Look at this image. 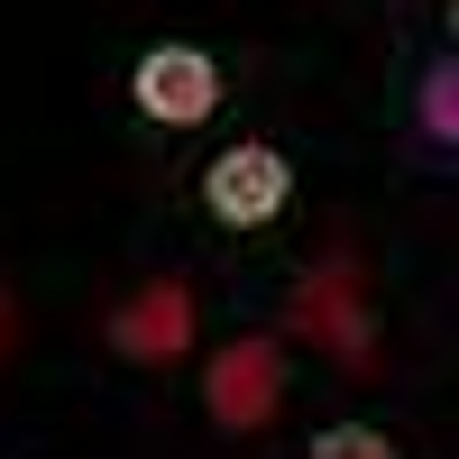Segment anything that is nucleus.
<instances>
[{"label": "nucleus", "instance_id": "nucleus-3", "mask_svg": "<svg viewBox=\"0 0 459 459\" xmlns=\"http://www.w3.org/2000/svg\"><path fill=\"white\" fill-rule=\"evenodd\" d=\"M285 203H294V166L266 138H239L203 166V212L221 230H266V221H285Z\"/></svg>", "mask_w": 459, "mask_h": 459}, {"label": "nucleus", "instance_id": "nucleus-9", "mask_svg": "<svg viewBox=\"0 0 459 459\" xmlns=\"http://www.w3.org/2000/svg\"><path fill=\"white\" fill-rule=\"evenodd\" d=\"M450 37H459V0H450Z\"/></svg>", "mask_w": 459, "mask_h": 459}, {"label": "nucleus", "instance_id": "nucleus-5", "mask_svg": "<svg viewBox=\"0 0 459 459\" xmlns=\"http://www.w3.org/2000/svg\"><path fill=\"white\" fill-rule=\"evenodd\" d=\"M129 101L147 110V120H166V129H194L221 110V65L203 47H147L129 65Z\"/></svg>", "mask_w": 459, "mask_h": 459}, {"label": "nucleus", "instance_id": "nucleus-8", "mask_svg": "<svg viewBox=\"0 0 459 459\" xmlns=\"http://www.w3.org/2000/svg\"><path fill=\"white\" fill-rule=\"evenodd\" d=\"M10 350H19V294L0 285V359H10Z\"/></svg>", "mask_w": 459, "mask_h": 459}, {"label": "nucleus", "instance_id": "nucleus-1", "mask_svg": "<svg viewBox=\"0 0 459 459\" xmlns=\"http://www.w3.org/2000/svg\"><path fill=\"white\" fill-rule=\"evenodd\" d=\"M285 322L294 340H313L322 359L340 368H377V313H368V285H359V257H313L285 294Z\"/></svg>", "mask_w": 459, "mask_h": 459}, {"label": "nucleus", "instance_id": "nucleus-4", "mask_svg": "<svg viewBox=\"0 0 459 459\" xmlns=\"http://www.w3.org/2000/svg\"><path fill=\"white\" fill-rule=\"evenodd\" d=\"M110 350H120L129 368H175L184 350H194V285L184 276H157V285H138L110 303Z\"/></svg>", "mask_w": 459, "mask_h": 459}, {"label": "nucleus", "instance_id": "nucleus-6", "mask_svg": "<svg viewBox=\"0 0 459 459\" xmlns=\"http://www.w3.org/2000/svg\"><path fill=\"white\" fill-rule=\"evenodd\" d=\"M413 129H423L432 147H459V56L423 74V92H413Z\"/></svg>", "mask_w": 459, "mask_h": 459}, {"label": "nucleus", "instance_id": "nucleus-7", "mask_svg": "<svg viewBox=\"0 0 459 459\" xmlns=\"http://www.w3.org/2000/svg\"><path fill=\"white\" fill-rule=\"evenodd\" d=\"M303 459H395V441L377 432V423H331V432H313Z\"/></svg>", "mask_w": 459, "mask_h": 459}, {"label": "nucleus", "instance_id": "nucleus-2", "mask_svg": "<svg viewBox=\"0 0 459 459\" xmlns=\"http://www.w3.org/2000/svg\"><path fill=\"white\" fill-rule=\"evenodd\" d=\"M285 404V340L276 331H239L221 340V359L203 368V413L221 432H266Z\"/></svg>", "mask_w": 459, "mask_h": 459}]
</instances>
